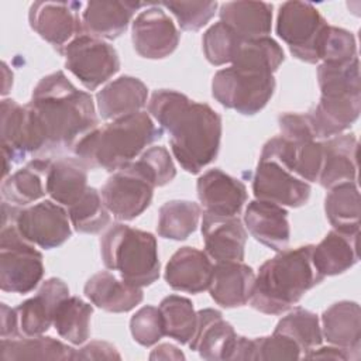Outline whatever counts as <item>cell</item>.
Instances as JSON below:
<instances>
[{
  "label": "cell",
  "instance_id": "d6a6232c",
  "mask_svg": "<svg viewBox=\"0 0 361 361\" xmlns=\"http://www.w3.org/2000/svg\"><path fill=\"white\" fill-rule=\"evenodd\" d=\"M51 164L49 159H32L6 178L1 183L3 200L10 204L25 206L45 196V180Z\"/></svg>",
  "mask_w": 361,
  "mask_h": 361
},
{
  "label": "cell",
  "instance_id": "d590c367",
  "mask_svg": "<svg viewBox=\"0 0 361 361\" xmlns=\"http://www.w3.org/2000/svg\"><path fill=\"white\" fill-rule=\"evenodd\" d=\"M92 305L79 296H68L59 302L54 314V327L66 341L79 345L90 336Z\"/></svg>",
  "mask_w": 361,
  "mask_h": 361
},
{
  "label": "cell",
  "instance_id": "484cf974",
  "mask_svg": "<svg viewBox=\"0 0 361 361\" xmlns=\"http://www.w3.org/2000/svg\"><path fill=\"white\" fill-rule=\"evenodd\" d=\"M323 162L319 182L324 189L341 183H357V149L354 134H338L322 141Z\"/></svg>",
  "mask_w": 361,
  "mask_h": 361
},
{
  "label": "cell",
  "instance_id": "9a60e30c",
  "mask_svg": "<svg viewBox=\"0 0 361 361\" xmlns=\"http://www.w3.org/2000/svg\"><path fill=\"white\" fill-rule=\"evenodd\" d=\"M252 192L258 200L300 207L307 203L312 188L276 161L259 158L252 179Z\"/></svg>",
  "mask_w": 361,
  "mask_h": 361
},
{
  "label": "cell",
  "instance_id": "3957f363",
  "mask_svg": "<svg viewBox=\"0 0 361 361\" xmlns=\"http://www.w3.org/2000/svg\"><path fill=\"white\" fill-rule=\"evenodd\" d=\"M313 245L282 250L265 261L255 276L250 305L265 314H282L324 278L312 262Z\"/></svg>",
  "mask_w": 361,
  "mask_h": 361
},
{
  "label": "cell",
  "instance_id": "e0dca14e",
  "mask_svg": "<svg viewBox=\"0 0 361 361\" xmlns=\"http://www.w3.org/2000/svg\"><path fill=\"white\" fill-rule=\"evenodd\" d=\"M196 189L204 212L214 216H237L247 202L245 185L221 169H209L200 175Z\"/></svg>",
  "mask_w": 361,
  "mask_h": 361
},
{
  "label": "cell",
  "instance_id": "8fae6325",
  "mask_svg": "<svg viewBox=\"0 0 361 361\" xmlns=\"http://www.w3.org/2000/svg\"><path fill=\"white\" fill-rule=\"evenodd\" d=\"M155 186L133 162L116 171L102 188V199L117 220H134L151 204Z\"/></svg>",
  "mask_w": 361,
  "mask_h": 361
},
{
  "label": "cell",
  "instance_id": "e575fe53",
  "mask_svg": "<svg viewBox=\"0 0 361 361\" xmlns=\"http://www.w3.org/2000/svg\"><path fill=\"white\" fill-rule=\"evenodd\" d=\"M324 212L334 230L358 233L361 206L357 183L348 182L331 188L324 199Z\"/></svg>",
  "mask_w": 361,
  "mask_h": 361
},
{
  "label": "cell",
  "instance_id": "f546056e",
  "mask_svg": "<svg viewBox=\"0 0 361 361\" xmlns=\"http://www.w3.org/2000/svg\"><path fill=\"white\" fill-rule=\"evenodd\" d=\"M358 233L331 230L312 250V262L323 276H333L348 271L358 262Z\"/></svg>",
  "mask_w": 361,
  "mask_h": 361
},
{
  "label": "cell",
  "instance_id": "8992f818",
  "mask_svg": "<svg viewBox=\"0 0 361 361\" xmlns=\"http://www.w3.org/2000/svg\"><path fill=\"white\" fill-rule=\"evenodd\" d=\"M327 28L324 17L307 1H285L279 7L276 34L302 62H320Z\"/></svg>",
  "mask_w": 361,
  "mask_h": 361
},
{
  "label": "cell",
  "instance_id": "f6af8a7d",
  "mask_svg": "<svg viewBox=\"0 0 361 361\" xmlns=\"http://www.w3.org/2000/svg\"><path fill=\"white\" fill-rule=\"evenodd\" d=\"M159 6L168 8L185 31H197L203 28L219 7L217 1H162Z\"/></svg>",
  "mask_w": 361,
  "mask_h": 361
},
{
  "label": "cell",
  "instance_id": "ffe728a7",
  "mask_svg": "<svg viewBox=\"0 0 361 361\" xmlns=\"http://www.w3.org/2000/svg\"><path fill=\"white\" fill-rule=\"evenodd\" d=\"M202 235L206 252L217 262L244 259L247 231L237 216L224 217L204 212Z\"/></svg>",
  "mask_w": 361,
  "mask_h": 361
},
{
  "label": "cell",
  "instance_id": "7c38bea8",
  "mask_svg": "<svg viewBox=\"0 0 361 361\" xmlns=\"http://www.w3.org/2000/svg\"><path fill=\"white\" fill-rule=\"evenodd\" d=\"M14 224L28 243L44 250L56 248L72 235L68 212L52 200L18 209Z\"/></svg>",
  "mask_w": 361,
  "mask_h": 361
},
{
  "label": "cell",
  "instance_id": "4316f807",
  "mask_svg": "<svg viewBox=\"0 0 361 361\" xmlns=\"http://www.w3.org/2000/svg\"><path fill=\"white\" fill-rule=\"evenodd\" d=\"M323 337L327 343L353 353L360 360L361 348V309L357 302L341 300L333 303L322 314Z\"/></svg>",
  "mask_w": 361,
  "mask_h": 361
},
{
  "label": "cell",
  "instance_id": "db71d44e",
  "mask_svg": "<svg viewBox=\"0 0 361 361\" xmlns=\"http://www.w3.org/2000/svg\"><path fill=\"white\" fill-rule=\"evenodd\" d=\"M149 360H185L183 353L172 344H159L149 354Z\"/></svg>",
  "mask_w": 361,
  "mask_h": 361
},
{
  "label": "cell",
  "instance_id": "c3c4849f",
  "mask_svg": "<svg viewBox=\"0 0 361 361\" xmlns=\"http://www.w3.org/2000/svg\"><path fill=\"white\" fill-rule=\"evenodd\" d=\"M357 56L354 35L338 27L329 25L322 48V62H343Z\"/></svg>",
  "mask_w": 361,
  "mask_h": 361
},
{
  "label": "cell",
  "instance_id": "5bb4252c",
  "mask_svg": "<svg viewBox=\"0 0 361 361\" xmlns=\"http://www.w3.org/2000/svg\"><path fill=\"white\" fill-rule=\"evenodd\" d=\"M179 38V31L159 4H151L133 21L131 41L142 58L164 59L169 56L176 49Z\"/></svg>",
  "mask_w": 361,
  "mask_h": 361
},
{
  "label": "cell",
  "instance_id": "277c9868",
  "mask_svg": "<svg viewBox=\"0 0 361 361\" xmlns=\"http://www.w3.org/2000/svg\"><path fill=\"white\" fill-rule=\"evenodd\" d=\"M161 135L162 130L155 127L151 117L145 111H137L92 130L75 144L72 151L89 169L116 172L133 162Z\"/></svg>",
  "mask_w": 361,
  "mask_h": 361
},
{
  "label": "cell",
  "instance_id": "1f68e13d",
  "mask_svg": "<svg viewBox=\"0 0 361 361\" xmlns=\"http://www.w3.org/2000/svg\"><path fill=\"white\" fill-rule=\"evenodd\" d=\"M87 166L79 158H59L51 164L47 173V193L58 204L71 207L87 186Z\"/></svg>",
  "mask_w": 361,
  "mask_h": 361
},
{
  "label": "cell",
  "instance_id": "6da1fadb",
  "mask_svg": "<svg viewBox=\"0 0 361 361\" xmlns=\"http://www.w3.org/2000/svg\"><path fill=\"white\" fill-rule=\"evenodd\" d=\"M148 113L169 134L173 157L186 172L199 173L216 159L223 126L221 117L209 104L161 89L152 93Z\"/></svg>",
  "mask_w": 361,
  "mask_h": 361
},
{
  "label": "cell",
  "instance_id": "8d00e7d4",
  "mask_svg": "<svg viewBox=\"0 0 361 361\" xmlns=\"http://www.w3.org/2000/svg\"><path fill=\"white\" fill-rule=\"evenodd\" d=\"M200 206L190 200H169L159 207L158 235L168 240H186L199 224Z\"/></svg>",
  "mask_w": 361,
  "mask_h": 361
},
{
  "label": "cell",
  "instance_id": "2e32d148",
  "mask_svg": "<svg viewBox=\"0 0 361 361\" xmlns=\"http://www.w3.org/2000/svg\"><path fill=\"white\" fill-rule=\"evenodd\" d=\"M259 158L276 161L305 182H316L322 169L323 147L322 141H292L278 135L265 142Z\"/></svg>",
  "mask_w": 361,
  "mask_h": 361
},
{
  "label": "cell",
  "instance_id": "83f0119b",
  "mask_svg": "<svg viewBox=\"0 0 361 361\" xmlns=\"http://www.w3.org/2000/svg\"><path fill=\"white\" fill-rule=\"evenodd\" d=\"M83 292L94 306L111 313L130 312L144 299L140 286L127 283L123 279L118 281L109 271H102L90 276Z\"/></svg>",
  "mask_w": 361,
  "mask_h": 361
},
{
  "label": "cell",
  "instance_id": "ba28073f",
  "mask_svg": "<svg viewBox=\"0 0 361 361\" xmlns=\"http://www.w3.org/2000/svg\"><path fill=\"white\" fill-rule=\"evenodd\" d=\"M0 137L3 154V179L11 164L21 162L27 155L47 151V140L34 110L11 99L0 106Z\"/></svg>",
  "mask_w": 361,
  "mask_h": 361
},
{
  "label": "cell",
  "instance_id": "5b68a950",
  "mask_svg": "<svg viewBox=\"0 0 361 361\" xmlns=\"http://www.w3.org/2000/svg\"><path fill=\"white\" fill-rule=\"evenodd\" d=\"M100 254L104 267L127 283L142 288L159 278L157 238L148 231L113 224L100 238Z\"/></svg>",
  "mask_w": 361,
  "mask_h": 361
},
{
  "label": "cell",
  "instance_id": "603a6c76",
  "mask_svg": "<svg viewBox=\"0 0 361 361\" xmlns=\"http://www.w3.org/2000/svg\"><path fill=\"white\" fill-rule=\"evenodd\" d=\"M213 267L206 252L193 247H182L168 261L165 281L175 290L200 293L209 289Z\"/></svg>",
  "mask_w": 361,
  "mask_h": 361
},
{
  "label": "cell",
  "instance_id": "d6986e66",
  "mask_svg": "<svg viewBox=\"0 0 361 361\" xmlns=\"http://www.w3.org/2000/svg\"><path fill=\"white\" fill-rule=\"evenodd\" d=\"M361 111V93L322 94L317 106L307 113L314 138H331L350 128Z\"/></svg>",
  "mask_w": 361,
  "mask_h": 361
},
{
  "label": "cell",
  "instance_id": "7a4b0ae2",
  "mask_svg": "<svg viewBox=\"0 0 361 361\" xmlns=\"http://www.w3.org/2000/svg\"><path fill=\"white\" fill-rule=\"evenodd\" d=\"M28 104L41 124L47 149H73L99 124L92 96L75 87L62 71L44 76Z\"/></svg>",
  "mask_w": 361,
  "mask_h": 361
},
{
  "label": "cell",
  "instance_id": "b9f144b4",
  "mask_svg": "<svg viewBox=\"0 0 361 361\" xmlns=\"http://www.w3.org/2000/svg\"><path fill=\"white\" fill-rule=\"evenodd\" d=\"M274 331L292 338L305 353L320 345L323 341L319 317L303 307H295L282 317Z\"/></svg>",
  "mask_w": 361,
  "mask_h": 361
},
{
  "label": "cell",
  "instance_id": "74e56055",
  "mask_svg": "<svg viewBox=\"0 0 361 361\" xmlns=\"http://www.w3.org/2000/svg\"><path fill=\"white\" fill-rule=\"evenodd\" d=\"M285 59V54L279 44L269 38L241 39L231 61V66L252 69L274 75Z\"/></svg>",
  "mask_w": 361,
  "mask_h": 361
},
{
  "label": "cell",
  "instance_id": "816d5d0a",
  "mask_svg": "<svg viewBox=\"0 0 361 361\" xmlns=\"http://www.w3.org/2000/svg\"><path fill=\"white\" fill-rule=\"evenodd\" d=\"M0 314H1V327H0L1 338L20 337L21 333H20V327H18V316H17L16 309H11L6 303H1Z\"/></svg>",
  "mask_w": 361,
  "mask_h": 361
},
{
  "label": "cell",
  "instance_id": "60d3db41",
  "mask_svg": "<svg viewBox=\"0 0 361 361\" xmlns=\"http://www.w3.org/2000/svg\"><path fill=\"white\" fill-rule=\"evenodd\" d=\"M68 214L78 233L96 234L110 223V212L97 189L90 186L76 203L68 207Z\"/></svg>",
  "mask_w": 361,
  "mask_h": 361
},
{
  "label": "cell",
  "instance_id": "44dd1931",
  "mask_svg": "<svg viewBox=\"0 0 361 361\" xmlns=\"http://www.w3.org/2000/svg\"><path fill=\"white\" fill-rule=\"evenodd\" d=\"M196 313L197 327L189 343L190 350L209 361L231 360L238 338L233 326L223 319L219 310L202 309Z\"/></svg>",
  "mask_w": 361,
  "mask_h": 361
},
{
  "label": "cell",
  "instance_id": "ab89813d",
  "mask_svg": "<svg viewBox=\"0 0 361 361\" xmlns=\"http://www.w3.org/2000/svg\"><path fill=\"white\" fill-rule=\"evenodd\" d=\"M322 94L361 93L358 56L343 62H322L317 68Z\"/></svg>",
  "mask_w": 361,
  "mask_h": 361
},
{
  "label": "cell",
  "instance_id": "f907efd6",
  "mask_svg": "<svg viewBox=\"0 0 361 361\" xmlns=\"http://www.w3.org/2000/svg\"><path fill=\"white\" fill-rule=\"evenodd\" d=\"M73 360H121L116 347L107 341L94 340L75 350Z\"/></svg>",
  "mask_w": 361,
  "mask_h": 361
},
{
  "label": "cell",
  "instance_id": "4fadbf2b",
  "mask_svg": "<svg viewBox=\"0 0 361 361\" xmlns=\"http://www.w3.org/2000/svg\"><path fill=\"white\" fill-rule=\"evenodd\" d=\"M80 1H34L28 11L30 27L58 52L83 32Z\"/></svg>",
  "mask_w": 361,
  "mask_h": 361
},
{
  "label": "cell",
  "instance_id": "7dc6e473",
  "mask_svg": "<svg viewBox=\"0 0 361 361\" xmlns=\"http://www.w3.org/2000/svg\"><path fill=\"white\" fill-rule=\"evenodd\" d=\"M130 331L133 338L144 347L157 344L165 336V326L159 307H141L130 320Z\"/></svg>",
  "mask_w": 361,
  "mask_h": 361
},
{
  "label": "cell",
  "instance_id": "d4e9b609",
  "mask_svg": "<svg viewBox=\"0 0 361 361\" xmlns=\"http://www.w3.org/2000/svg\"><path fill=\"white\" fill-rule=\"evenodd\" d=\"M254 281L252 268L243 261H221L213 267L209 292L221 307H240L250 300Z\"/></svg>",
  "mask_w": 361,
  "mask_h": 361
},
{
  "label": "cell",
  "instance_id": "f35d334b",
  "mask_svg": "<svg viewBox=\"0 0 361 361\" xmlns=\"http://www.w3.org/2000/svg\"><path fill=\"white\" fill-rule=\"evenodd\" d=\"M164 319L165 336L175 338L180 344H189L197 327V313L188 298L169 295L159 303Z\"/></svg>",
  "mask_w": 361,
  "mask_h": 361
},
{
  "label": "cell",
  "instance_id": "836d02e7",
  "mask_svg": "<svg viewBox=\"0 0 361 361\" xmlns=\"http://www.w3.org/2000/svg\"><path fill=\"white\" fill-rule=\"evenodd\" d=\"M75 348L62 341L35 336L24 338H1L0 358L1 361H24V360H73Z\"/></svg>",
  "mask_w": 361,
  "mask_h": 361
},
{
  "label": "cell",
  "instance_id": "30bf717a",
  "mask_svg": "<svg viewBox=\"0 0 361 361\" xmlns=\"http://www.w3.org/2000/svg\"><path fill=\"white\" fill-rule=\"evenodd\" d=\"M65 66L80 83L94 90L120 71V59L113 45L86 32L75 37L61 52Z\"/></svg>",
  "mask_w": 361,
  "mask_h": 361
},
{
  "label": "cell",
  "instance_id": "7bdbcfd3",
  "mask_svg": "<svg viewBox=\"0 0 361 361\" xmlns=\"http://www.w3.org/2000/svg\"><path fill=\"white\" fill-rule=\"evenodd\" d=\"M241 39L243 38H240L224 23L219 21L213 24L203 34V38H202V45H203V52L206 59L214 66L231 63L235 49Z\"/></svg>",
  "mask_w": 361,
  "mask_h": 361
},
{
  "label": "cell",
  "instance_id": "f5cc1de1",
  "mask_svg": "<svg viewBox=\"0 0 361 361\" xmlns=\"http://www.w3.org/2000/svg\"><path fill=\"white\" fill-rule=\"evenodd\" d=\"M306 358H323V360H343V361H347V360H355V357L353 355V353H350L348 350L345 348H341V347H322L319 350H309L306 354H305Z\"/></svg>",
  "mask_w": 361,
  "mask_h": 361
},
{
  "label": "cell",
  "instance_id": "4dcf8cb0",
  "mask_svg": "<svg viewBox=\"0 0 361 361\" xmlns=\"http://www.w3.org/2000/svg\"><path fill=\"white\" fill-rule=\"evenodd\" d=\"M220 21L243 39L268 37L272 25V4L264 1H227L220 6Z\"/></svg>",
  "mask_w": 361,
  "mask_h": 361
},
{
  "label": "cell",
  "instance_id": "ee69618b",
  "mask_svg": "<svg viewBox=\"0 0 361 361\" xmlns=\"http://www.w3.org/2000/svg\"><path fill=\"white\" fill-rule=\"evenodd\" d=\"M133 164L152 182L155 188L169 183L176 176L173 161L168 149L162 145L148 148L141 154L140 159L133 161Z\"/></svg>",
  "mask_w": 361,
  "mask_h": 361
},
{
  "label": "cell",
  "instance_id": "681fc988",
  "mask_svg": "<svg viewBox=\"0 0 361 361\" xmlns=\"http://www.w3.org/2000/svg\"><path fill=\"white\" fill-rule=\"evenodd\" d=\"M281 135L292 141H314L307 113H283L278 117Z\"/></svg>",
  "mask_w": 361,
  "mask_h": 361
},
{
  "label": "cell",
  "instance_id": "f1b7e54d",
  "mask_svg": "<svg viewBox=\"0 0 361 361\" xmlns=\"http://www.w3.org/2000/svg\"><path fill=\"white\" fill-rule=\"evenodd\" d=\"M148 89L142 80L134 76H120L106 85L96 94V103L103 120H116L128 116L145 106Z\"/></svg>",
  "mask_w": 361,
  "mask_h": 361
},
{
  "label": "cell",
  "instance_id": "ac0fdd59",
  "mask_svg": "<svg viewBox=\"0 0 361 361\" xmlns=\"http://www.w3.org/2000/svg\"><path fill=\"white\" fill-rule=\"evenodd\" d=\"M69 296L68 285L59 278L47 279L37 295L16 307L20 333L25 337L42 336L54 324V314L61 300Z\"/></svg>",
  "mask_w": 361,
  "mask_h": 361
},
{
  "label": "cell",
  "instance_id": "9c48e42d",
  "mask_svg": "<svg viewBox=\"0 0 361 361\" xmlns=\"http://www.w3.org/2000/svg\"><path fill=\"white\" fill-rule=\"evenodd\" d=\"M44 275L42 254L17 230L14 223L0 231V288L4 292L28 293Z\"/></svg>",
  "mask_w": 361,
  "mask_h": 361
},
{
  "label": "cell",
  "instance_id": "7402d4cb",
  "mask_svg": "<svg viewBox=\"0 0 361 361\" xmlns=\"http://www.w3.org/2000/svg\"><path fill=\"white\" fill-rule=\"evenodd\" d=\"M142 6H147V3L128 0L89 1L82 11L83 32L96 38H118L127 30L135 11Z\"/></svg>",
  "mask_w": 361,
  "mask_h": 361
},
{
  "label": "cell",
  "instance_id": "cb8c5ba5",
  "mask_svg": "<svg viewBox=\"0 0 361 361\" xmlns=\"http://www.w3.org/2000/svg\"><path fill=\"white\" fill-rule=\"evenodd\" d=\"M244 223L250 234L274 251L286 248L290 237L288 212L271 202L252 200L244 213Z\"/></svg>",
  "mask_w": 361,
  "mask_h": 361
},
{
  "label": "cell",
  "instance_id": "bcb514c9",
  "mask_svg": "<svg viewBox=\"0 0 361 361\" xmlns=\"http://www.w3.org/2000/svg\"><path fill=\"white\" fill-rule=\"evenodd\" d=\"M300 347L292 338L274 331L272 336L251 340L250 361L296 360L300 358Z\"/></svg>",
  "mask_w": 361,
  "mask_h": 361
},
{
  "label": "cell",
  "instance_id": "52a82bcc",
  "mask_svg": "<svg viewBox=\"0 0 361 361\" xmlns=\"http://www.w3.org/2000/svg\"><path fill=\"white\" fill-rule=\"evenodd\" d=\"M274 90V75L231 65L216 72L212 80L213 97L243 116L259 113L271 100Z\"/></svg>",
  "mask_w": 361,
  "mask_h": 361
}]
</instances>
